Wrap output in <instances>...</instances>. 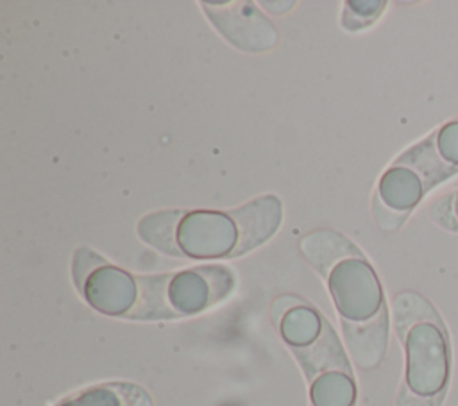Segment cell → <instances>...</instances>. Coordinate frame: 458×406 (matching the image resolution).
I'll list each match as a JSON object with an SVG mask.
<instances>
[{"label":"cell","instance_id":"obj_4","mask_svg":"<svg viewBox=\"0 0 458 406\" xmlns=\"http://www.w3.org/2000/svg\"><path fill=\"white\" fill-rule=\"evenodd\" d=\"M272 322L306 376L310 406H356L354 372L329 320L308 300L281 295Z\"/></svg>","mask_w":458,"mask_h":406},{"label":"cell","instance_id":"obj_1","mask_svg":"<svg viewBox=\"0 0 458 406\" xmlns=\"http://www.w3.org/2000/svg\"><path fill=\"white\" fill-rule=\"evenodd\" d=\"M301 250L326 281L352 361L363 370L379 367L388 347L390 313L369 258L347 236L326 229L304 236Z\"/></svg>","mask_w":458,"mask_h":406},{"label":"cell","instance_id":"obj_3","mask_svg":"<svg viewBox=\"0 0 458 406\" xmlns=\"http://www.w3.org/2000/svg\"><path fill=\"white\" fill-rule=\"evenodd\" d=\"M392 322L404 352L394 406H442L453 376V345L444 317L426 295L403 290L394 295Z\"/></svg>","mask_w":458,"mask_h":406},{"label":"cell","instance_id":"obj_5","mask_svg":"<svg viewBox=\"0 0 458 406\" xmlns=\"http://www.w3.org/2000/svg\"><path fill=\"white\" fill-rule=\"evenodd\" d=\"M454 177H458V116L438 123L385 168L372 195L376 224L385 233H395L435 188Z\"/></svg>","mask_w":458,"mask_h":406},{"label":"cell","instance_id":"obj_2","mask_svg":"<svg viewBox=\"0 0 458 406\" xmlns=\"http://www.w3.org/2000/svg\"><path fill=\"white\" fill-rule=\"evenodd\" d=\"M283 216L276 195L258 197L234 209H165L138 222L150 247L186 259H227L265 243Z\"/></svg>","mask_w":458,"mask_h":406},{"label":"cell","instance_id":"obj_8","mask_svg":"<svg viewBox=\"0 0 458 406\" xmlns=\"http://www.w3.org/2000/svg\"><path fill=\"white\" fill-rule=\"evenodd\" d=\"M52 406H154L150 393L131 381H106L75 390Z\"/></svg>","mask_w":458,"mask_h":406},{"label":"cell","instance_id":"obj_9","mask_svg":"<svg viewBox=\"0 0 458 406\" xmlns=\"http://www.w3.org/2000/svg\"><path fill=\"white\" fill-rule=\"evenodd\" d=\"M386 5H388V2H385V0L345 2L344 13H342V27L351 32L363 30L379 20V16L385 13Z\"/></svg>","mask_w":458,"mask_h":406},{"label":"cell","instance_id":"obj_6","mask_svg":"<svg viewBox=\"0 0 458 406\" xmlns=\"http://www.w3.org/2000/svg\"><path fill=\"white\" fill-rule=\"evenodd\" d=\"M72 275L82 300L95 311L125 320H141L145 275L132 274L89 247H79Z\"/></svg>","mask_w":458,"mask_h":406},{"label":"cell","instance_id":"obj_10","mask_svg":"<svg viewBox=\"0 0 458 406\" xmlns=\"http://www.w3.org/2000/svg\"><path fill=\"white\" fill-rule=\"evenodd\" d=\"M431 222L453 234H458V186L435 197L428 206Z\"/></svg>","mask_w":458,"mask_h":406},{"label":"cell","instance_id":"obj_7","mask_svg":"<svg viewBox=\"0 0 458 406\" xmlns=\"http://www.w3.org/2000/svg\"><path fill=\"white\" fill-rule=\"evenodd\" d=\"M204 13L224 38L245 52H265L277 43V30L252 2H202Z\"/></svg>","mask_w":458,"mask_h":406}]
</instances>
